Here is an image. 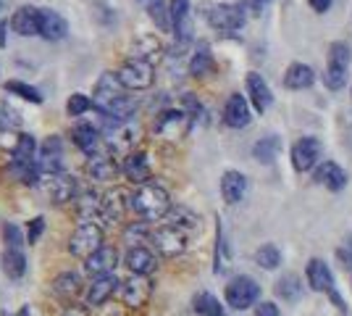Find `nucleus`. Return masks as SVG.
Here are the masks:
<instances>
[{"instance_id": "16", "label": "nucleus", "mask_w": 352, "mask_h": 316, "mask_svg": "<svg viewBox=\"0 0 352 316\" xmlns=\"http://www.w3.org/2000/svg\"><path fill=\"white\" fill-rule=\"evenodd\" d=\"M250 121H252V114H250V103L245 95H229V101L223 105V124L232 127V129H245Z\"/></svg>"}, {"instance_id": "53", "label": "nucleus", "mask_w": 352, "mask_h": 316, "mask_svg": "<svg viewBox=\"0 0 352 316\" xmlns=\"http://www.w3.org/2000/svg\"><path fill=\"white\" fill-rule=\"evenodd\" d=\"M6 30H8V21H0V48L8 45V40H6Z\"/></svg>"}, {"instance_id": "15", "label": "nucleus", "mask_w": 352, "mask_h": 316, "mask_svg": "<svg viewBox=\"0 0 352 316\" xmlns=\"http://www.w3.org/2000/svg\"><path fill=\"white\" fill-rule=\"evenodd\" d=\"M121 171V166H118L116 156H111L108 151H98L87 156V174L89 180L95 182H113L116 180V174Z\"/></svg>"}, {"instance_id": "8", "label": "nucleus", "mask_w": 352, "mask_h": 316, "mask_svg": "<svg viewBox=\"0 0 352 316\" xmlns=\"http://www.w3.org/2000/svg\"><path fill=\"white\" fill-rule=\"evenodd\" d=\"M245 6L242 3H216L208 11V24L219 32H236L245 27Z\"/></svg>"}, {"instance_id": "1", "label": "nucleus", "mask_w": 352, "mask_h": 316, "mask_svg": "<svg viewBox=\"0 0 352 316\" xmlns=\"http://www.w3.org/2000/svg\"><path fill=\"white\" fill-rule=\"evenodd\" d=\"M92 105L103 119L113 121H129L137 114V101L132 95H126V87L111 72L100 74V79H98V85L92 90Z\"/></svg>"}, {"instance_id": "48", "label": "nucleus", "mask_w": 352, "mask_h": 316, "mask_svg": "<svg viewBox=\"0 0 352 316\" xmlns=\"http://www.w3.org/2000/svg\"><path fill=\"white\" fill-rule=\"evenodd\" d=\"M43 229H45V219H43V216H34L30 224H27V242H30V245H34V242L40 240Z\"/></svg>"}, {"instance_id": "10", "label": "nucleus", "mask_w": 352, "mask_h": 316, "mask_svg": "<svg viewBox=\"0 0 352 316\" xmlns=\"http://www.w3.org/2000/svg\"><path fill=\"white\" fill-rule=\"evenodd\" d=\"M150 242L166 258H176L187 251V235H184V229H179L174 224H161L158 229H153Z\"/></svg>"}, {"instance_id": "41", "label": "nucleus", "mask_w": 352, "mask_h": 316, "mask_svg": "<svg viewBox=\"0 0 352 316\" xmlns=\"http://www.w3.org/2000/svg\"><path fill=\"white\" fill-rule=\"evenodd\" d=\"M255 264L265 271H274L281 264V251L274 245V242H265L255 251Z\"/></svg>"}, {"instance_id": "39", "label": "nucleus", "mask_w": 352, "mask_h": 316, "mask_svg": "<svg viewBox=\"0 0 352 316\" xmlns=\"http://www.w3.org/2000/svg\"><path fill=\"white\" fill-rule=\"evenodd\" d=\"M150 229H147V222H132V224L124 227L121 232V242H126V248H140L142 242L150 240Z\"/></svg>"}, {"instance_id": "26", "label": "nucleus", "mask_w": 352, "mask_h": 316, "mask_svg": "<svg viewBox=\"0 0 352 316\" xmlns=\"http://www.w3.org/2000/svg\"><path fill=\"white\" fill-rule=\"evenodd\" d=\"M74 203H76L79 224H98V222H100V203H103V196H98V193H92V190H85V193H79V198H76Z\"/></svg>"}, {"instance_id": "9", "label": "nucleus", "mask_w": 352, "mask_h": 316, "mask_svg": "<svg viewBox=\"0 0 352 316\" xmlns=\"http://www.w3.org/2000/svg\"><path fill=\"white\" fill-rule=\"evenodd\" d=\"M258 298H261V285L248 274H239L226 285V303L234 311H245L250 306H255Z\"/></svg>"}, {"instance_id": "21", "label": "nucleus", "mask_w": 352, "mask_h": 316, "mask_svg": "<svg viewBox=\"0 0 352 316\" xmlns=\"http://www.w3.org/2000/svg\"><path fill=\"white\" fill-rule=\"evenodd\" d=\"M72 140H74V145L85 153V156H92V153L100 151L103 132H100L95 124H89V121H79L72 129Z\"/></svg>"}, {"instance_id": "30", "label": "nucleus", "mask_w": 352, "mask_h": 316, "mask_svg": "<svg viewBox=\"0 0 352 316\" xmlns=\"http://www.w3.org/2000/svg\"><path fill=\"white\" fill-rule=\"evenodd\" d=\"M316 182L323 185L326 190H331V193H339V190L347 185V171H344L337 161H323V164L316 169Z\"/></svg>"}, {"instance_id": "42", "label": "nucleus", "mask_w": 352, "mask_h": 316, "mask_svg": "<svg viewBox=\"0 0 352 316\" xmlns=\"http://www.w3.org/2000/svg\"><path fill=\"white\" fill-rule=\"evenodd\" d=\"M276 295H279L281 301H287V303L297 301V298L302 295L300 277H297V274H287V277H281L279 282H276Z\"/></svg>"}, {"instance_id": "47", "label": "nucleus", "mask_w": 352, "mask_h": 316, "mask_svg": "<svg viewBox=\"0 0 352 316\" xmlns=\"http://www.w3.org/2000/svg\"><path fill=\"white\" fill-rule=\"evenodd\" d=\"M19 124H21L19 114L11 111L6 103H0V129H14V127H19Z\"/></svg>"}, {"instance_id": "6", "label": "nucleus", "mask_w": 352, "mask_h": 316, "mask_svg": "<svg viewBox=\"0 0 352 316\" xmlns=\"http://www.w3.org/2000/svg\"><path fill=\"white\" fill-rule=\"evenodd\" d=\"M192 116L184 111V108H166L161 111L158 116H155V124H153V132L163 140H182V137H187V132L192 129Z\"/></svg>"}, {"instance_id": "49", "label": "nucleus", "mask_w": 352, "mask_h": 316, "mask_svg": "<svg viewBox=\"0 0 352 316\" xmlns=\"http://www.w3.org/2000/svg\"><path fill=\"white\" fill-rule=\"evenodd\" d=\"M252 316H281L279 314V306L271 301H263L255 306V311H252Z\"/></svg>"}, {"instance_id": "25", "label": "nucleus", "mask_w": 352, "mask_h": 316, "mask_svg": "<svg viewBox=\"0 0 352 316\" xmlns=\"http://www.w3.org/2000/svg\"><path fill=\"white\" fill-rule=\"evenodd\" d=\"M245 193H248V177L242 171H234V169L223 171V177H221V196H223V200L229 206H236L245 198Z\"/></svg>"}, {"instance_id": "40", "label": "nucleus", "mask_w": 352, "mask_h": 316, "mask_svg": "<svg viewBox=\"0 0 352 316\" xmlns=\"http://www.w3.org/2000/svg\"><path fill=\"white\" fill-rule=\"evenodd\" d=\"M6 92H11V95H19L21 101H30V103H43V92L37 90V87H32L27 82H21V79H8L6 85Z\"/></svg>"}, {"instance_id": "13", "label": "nucleus", "mask_w": 352, "mask_h": 316, "mask_svg": "<svg viewBox=\"0 0 352 316\" xmlns=\"http://www.w3.org/2000/svg\"><path fill=\"white\" fill-rule=\"evenodd\" d=\"M321 158V140L318 137H300L292 145V166L294 171L305 174Z\"/></svg>"}, {"instance_id": "17", "label": "nucleus", "mask_w": 352, "mask_h": 316, "mask_svg": "<svg viewBox=\"0 0 352 316\" xmlns=\"http://www.w3.org/2000/svg\"><path fill=\"white\" fill-rule=\"evenodd\" d=\"M171 8V27H174L176 40L182 45H187L192 40V14H190V0H168Z\"/></svg>"}, {"instance_id": "45", "label": "nucleus", "mask_w": 352, "mask_h": 316, "mask_svg": "<svg viewBox=\"0 0 352 316\" xmlns=\"http://www.w3.org/2000/svg\"><path fill=\"white\" fill-rule=\"evenodd\" d=\"M166 219H168L166 224H174V227H179V229H182V227H195V224H197V216H195L192 211L184 209V206H176V209H171Z\"/></svg>"}, {"instance_id": "46", "label": "nucleus", "mask_w": 352, "mask_h": 316, "mask_svg": "<svg viewBox=\"0 0 352 316\" xmlns=\"http://www.w3.org/2000/svg\"><path fill=\"white\" fill-rule=\"evenodd\" d=\"M226 261H229L226 258V242H223V232H221V224H219L216 227V266H213V271L221 274V271L229 266Z\"/></svg>"}, {"instance_id": "50", "label": "nucleus", "mask_w": 352, "mask_h": 316, "mask_svg": "<svg viewBox=\"0 0 352 316\" xmlns=\"http://www.w3.org/2000/svg\"><path fill=\"white\" fill-rule=\"evenodd\" d=\"M274 0H242V6H245V11H250V14L261 16L265 11V6H271Z\"/></svg>"}, {"instance_id": "33", "label": "nucleus", "mask_w": 352, "mask_h": 316, "mask_svg": "<svg viewBox=\"0 0 352 316\" xmlns=\"http://www.w3.org/2000/svg\"><path fill=\"white\" fill-rule=\"evenodd\" d=\"M313 82H316V72L308 63H292L284 74V87L287 90H308Z\"/></svg>"}, {"instance_id": "36", "label": "nucleus", "mask_w": 352, "mask_h": 316, "mask_svg": "<svg viewBox=\"0 0 352 316\" xmlns=\"http://www.w3.org/2000/svg\"><path fill=\"white\" fill-rule=\"evenodd\" d=\"M3 274L8 280H21L27 274V258H24L21 251L6 248V253H3Z\"/></svg>"}, {"instance_id": "3", "label": "nucleus", "mask_w": 352, "mask_h": 316, "mask_svg": "<svg viewBox=\"0 0 352 316\" xmlns=\"http://www.w3.org/2000/svg\"><path fill=\"white\" fill-rule=\"evenodd\" d=\"M100 132H103L105 151L111 153V156H116V158H126V156H132L134 148L140 145L142 127L134 119H129V121L105 119V127Z\"/></svg>"}, {"instance_id": "27", "label": "nucleus", "mask_w": 352, "mask_h": 316, "mask_svg": "<svg viewBox=\"0 0 352 316\" xmlns=\"http://www.w3.org/2000/svg\"><path fill=\"white\" fill-rule=\"evenodd\" d=\"M66 32H69V24H66V19L58 14V11H53V8H40V37L45 40H63L66 37Z\"/></svg>"}, {"instance_id": "51", "label": "nucleus", "mask_w": 352, "mask_h": 316, "mask_svg": "<svg viewBox=\"0 0 352 316\" xmlns=\"http://www.w3.org/2000/svg\"><path fill=\"white\" fill-rule=\"evenodd\" d=\"M308 3L316 14H326V11L331 8V3H334V0H308Z\"/></svg>"}, {"instance_id": "18", "label": "nucleus", "mask_w": 352, "mask_h": 316, "mask_svg": "<svg viewBox=\"0 0 352 316\" xmlns=\"http://www.w3.org/2000/svg\"><path fill=\"white\" fill-rule=\"evenodd\" d=\"M121 174L132 182V185H145V182L153 180V166H150L147 153L134 151L132 156H126L124 164H121Z\"/></svg>"}, {"instance_id": "37", "label": "nucleus", "mask_w": 352, "mask_h": 316, "mask_svg": "<svg viewBox=\"0 0 352 316\" xmlns=\"http://www.w3.org/2000/svg\"><path fill=\"white\" fill-rule=\"evenodd\" d=\"M192 306H195V311L200 316H226L223 303H221L216 295H210V293H197Z\"/></svg>"}, {"instance_id": "32", "label": "nucleus", "mask_w": 352, "mask_h": 316, "mask_svg": "<svg viewBox=\"0 0 352 316\" xmlns=\"http://www.w3.org/2000/svg\"><path fill=\"white\" fill-rule=\"evenodd\" d=\"M37 140L27 132H21V135L16 137V145L14 151H11V166H21V164H34L37 161Z\"/></svg>"}, {"instance_id": "43", "label": "nucleus", "mask_w": 352, "mask_h": 316, "mask_svg": "<svg viewBox=\"0 0 352 316\" xmlns=\"http://www.w3.org/2000/svg\"><path fill=\"white\" fill-rule=\"evenodd\" d=\"M89 108H95V105H92V98L85 95V92H74L72 98H69V103H66V114H69V116H85Z\"/></svg>"}, {"instance_id": "7", "label": "nucleus", "mask_w": 352, "mask_h": 316, "mask_svg": "<svg viewBox=\"0 0 352 316\" xmlns=\"http://www.w3.org/2000/svg\"><path fill=\"white\" fill-rule=\"evenodd\" d=\"M37 190L43 193L50 203L56 206H63V203H72L79 198V187H76V180L66 171H58V174H43V180L37 185Z\"/></svg>"}, {"instance_id": "20", "label": "nucleus", "mask_w": 352, "mask_h": 316, "mask_svg": "<svg viewBox=\"0 0 352 316\" xmlns=\"http://www.w3.org/2000/svg\"><path fill=\"white\" fill-rule=\"evenodd\" d=\"M118 264V251L113 245H103L98 248L89 258H85V271L89 277H103V274H113Z\"/></svg>"}, {"instance_id": "5", "label": "nucleus", "mask_w": 352, "mask_h": 316, "mask_svg": "<svg viewBox=\"0 0 352 316\" xmlns=\"http://www.w3.org/2000/svg\"><path fill=\"white\" fill-rule=\"evenodd\" d=\"M118 82L126 87V90H147L153 82H155V66L153 61L145 59H126L118 66Z\"/></svg>"}, {"instance_id": "19", "label": "nucleus", "mask_w": 352, "mask_h": 316, "mask_svg": "<svg viewBox=\"0 0 352 316\" xmlns=\"http://www.w3.org/2000/svg\"><path fill=\"white\" fill-rule=\"evenodd\" d=\"M121 287V280L116 274H103V277H92L87 287V306H103L108 298H113Z\"/></svg>"}, {"instance_id": "11", "label": "nucleus", "mask_w": 352, "mask_h": 316, "mask_svg": "<svg viewBox=\"0 0 352 316\" xmlns=\"http://www.w3.org/2000/svg\"><path fill=\"white\" fill-rule=\"evenodd\" d=\"M98 248H103V227L100 224H79L74 229L69 251L76 258H89Z\"/></svg>"}, {"instance_id": "23", "label": "nucleus", "mask_w": 352, "mask_h": 316, "mask_svg": "<svg viewBox=\"0 0 352 316\" xmlns=\"http://www.w3.org/2000/svg\"><path fill=\"white\" fill-rule=\"evenodd\" d=\"M124 264H126V269L132 271V274L147 277V274H153V271H155V266H158V258H155V253H153L150 248L140 245V248H129V251H126Z\"/></svg>"}, {"instance_id": "29", "label": "nucleus", "mask_w": 352, "mask_h": 316, "mask_svg": "<svg viewBox=\"0 0 352 316\" xmlns=\"http://www.w3.org/2000/svg\"><path fill=\"white\" fill-rule=\"evenodd\" d=\"M248 92H250V101L255 105L258 114H265L271 103H274V95H271V87L265 85V79L258 72H250L248 74Z\"/></svg>"}, {"instance_id": "24", "label": "nucleus", "mask_w": 352, "mask_h": 316, "mask_svg": "<svg viewBox=\"0 0 352 316\" xmlns=\"http://www.w3.org/2000/svg\"><path fill=\"white\" fill-rule=\"evenodd\" d=\"M11 30L21 37H32V34H40V8L34 6H21L16 8L11 16Z\"/></svg>"}, {"instance_id": "34", "label": "nucleus", "mask_w": 352, "mask_h": 316, "mask_svg": "<svg viewBox=\"0 0 352 316\" xmlns=\"http://www.w3.org/2000/svg\"><path fill=\"white\" fill-rule=\"evenodd\" d=\"M279 151H281V140L276 135L261 137V140L252 145V158L261 161V164H274V161L279 158Z\"/></svg>"}, {"instance_id": "14", "label": "nucleus", "mask_w": 352, "mask_h": 316, "mask_svg": "<svg viewBox=\"0 0 352 316\" xmlns=\"http://www.w3.org/2000/svg\"><path fill=\"white\" fill-rule=\"evenodd\" d=\"M37 166L43 174H58L63 171V140L58 135H50L37 151Z\"/></svg>"}, {"instance_id": "38", "label": "nucleus", "mask_w": 352, "mask_h": 316, "mask_svg": "<svg viewBox=\"0 0 352 316\" xmlns=\"http://www.w3.org/2000/svg\"><path fill=\"white\" fill-rule=\"evenodd\" d=\"M147 16L155 21V27L161 32H171V8H168V3L166 0H150L147 3Z\"/></svg>"}, {"instance_id": "44", "label": "nucleus", "mask_w": 352, "mask_h": 316, "mask_svg": "<svg viewBox=\"0 0 352 316\" xmlns=\"http://www.w3.org/2000/svg\"><path fill=\"white\" fill-rule=\"evenodd\" d=\"M3 240H6V248H16V251H21V248L27 245V235H24L16 224L6 222V224H3Z\"/></svg>"}, {"instance_id": "4", "label": "nucleus", "mask_w": 352, "mask_h": 316, "mask_svg": "<svg viewBox=\"0 0 352 316\" xmlns=\"http://www.w3.org/2000/svg\"><path fill=\"white\" fill-rule=\"evenodd\" d=\"M352 50L347 43H331L329 45V63H326V87L329 90H342L347 85V72H350Z\"/></svg>"}, {"instance_id": "12", "label": "nucleus", "mask_w": 352, "mask_h": 316, "mask_svg": "<svg viewBox=\"0 0 352 316\" xmlns=\"http://www.w3.org/2000/svg\"><path fill=\"white\" fill-rule=\"evenodd\" d=\"M150 295H153V282L147 277H140V274H132L118 287V298L126 308H145Z\"/></svg>"}, {"instance_id": "22", "label": "nucleus", "mask_w": 352, "mask_h": 316, "mask_svg": "<svg viewBox=\"0 0 352 316\" xmlns=\"http://www.w3.org/2000/svg\"><path fill=\"white\" fill-rule=\"evenodd\" d=\"M129 209V196H124L118 187L108 190L103 196V203H100V222L103 224H113V222H121L124 211Z\"/></svg>"}, {"instance_id": "31", "label": "nucleus", "mask_w": 352, "mask_h": 316, "mask_svg": "<svg viewBox=\"0 0 352 316\" xmlns=\"http://www.w3.org/2000/svg\"><path fill=\"white\" fill-rule=\"evenodd\" d=\"M50 290H53V295L60 298V301H74L82 293V280H79L76 271H60V274L53 277Z\"/></svg>"}, {"instance_id": "28", "label": "nucleus", "mask_w": 352, "mask_h": 316, "mask_svg": "<svg viewBox=\"0 0 352 316\" xmlns=\"http://www.w3.org/2000/svg\"><path fill=\"white\" fill-rule=\"evenodd\" d=\"M308 285L316 293H331L334 290V274H331L326 261H321V258H310L308 261Z\"/></svg>"}, {"instance_id": "52", "label": "nucleus", "mask_w": 352, "mask_h": 316, "mask_svg": "<svg viewBox=\"0 0 352 316\" xmlns=\"http://www.w3.org/2000/svg\"><path fill=\"white\" fill-rule=\"evenodd\" d=\"M60 316H89V308L87 306H69Z\"/></svg>"}, {"instance_id": "35", "label": "nucleus", "mask_w": 352, "mask_h": 316, "mask_svg": "<svg viewBox=\"0 0 352 316\" xmlns=\"http://www.w3.org/2000/svg\"><path fill=\"white\" fill-rule=\"evenodd\" d=\"M213 53H210V45L208 43H197L195 48V53H192L190 59V74L192 76H206L213 72Z\"/></svg>"}, {"instance_id": "2", "label": "nucleus", "mask_w": 352, "mask_h": 316, "mask_svg": "<svg viewBox=\"0 0 352 316\" xmlns=\"http://www.w3.org/2000/svg\"><path fill=\"white\" fill-rule=\"evenodd\" d=\"M171 209H174L171 206V196L158 182L137 185L134 193H129V211H134L142 222H161V219L168 216Z\"/></svg>"}]
</instances>
